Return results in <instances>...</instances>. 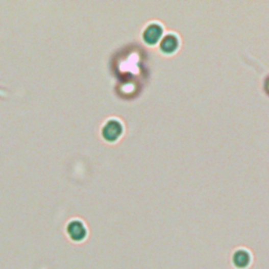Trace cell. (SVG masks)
Listing matches in <instances>:
<instances>
[{
  "instance_id": "6da1fadb",
  "label": "cell",
  "mask_w": 269,
  "mask_h": 269,
  "mask_svg": "<svg viewBox=\"0 0 269 269\" xmlns=\"http://www.w3.org/2000/svg\"><path fill=\"white\" fill-rule=\"evenodd\" d=\"M124 134V123L117 117L107 118L101 127V137L109 143L120 140Z\"/></svg>"
},
{
  "instance_id": "7a4b0ae2",
  "label": "cell",
  "mask_w": 269,
  "mask_h": 269,
  "mask_svg": "<svg viewBox=\"0 0 269 269\" xmlns=\"http://www.w3.org/2000/svg\"><path fill=\"white\" fill-rule=\"evenodd\" d=\"M65 234L67 238L76 244L83 243L88 237V228L80 218H71L65 225Z\"/></svg>"
},
{
  "instance_id": "3957f363",
  "label": "cell",
  "mask_w": 269,
  "mask_h": 269,
  "mask_svg": "<svg viewBox=\"0 0 269 269\" xmlns=\"http://www.w3.org/2000/svg\"><path fill=\"white\" fill-rule=\"evenodd\" d=\"M164 36V27L159 21H151L149 22L144 30L142 32V38L149 45H156L162 39Z\"/></svg>"
},
{
  "instance_id": "277c9868",
  "label": "cell",
  "mask_w": 269,
  "mask_h": 269,
  "mask_svg": "<svg viewBox=\"0 0 269 269\" xmlns=\"http://www.w3.org/2000/svg\"><path fill=\"white\" fill-rule=\"evenodd\" d=\"M181 45V39L179 37V35L175 32H168L164 34V36L159 42L160 51L165 55H172L175 54L179 47Z\"/></svg>"
},
{
  "instance_id": "5b68a950",
  "label": "cell",
  "mask_w": 269,
  "mask_h": 269,
  "mask_svg": "<svg viewBox=\"0 0 269 269\" xmlns=\"http://www.w3.org/2000/svg\"><path fill=\"white\" fill-rule=\"evenodd\" d=\"M250 255L245 249H239L232 256V262H234L235 266L240 269L246 268L250 264Z\"/></svg>"
},
{
  "instance_id": "8992f818",
  "label": "cell",
  "mask_w": 269,
  "mask_h": 269,
  "mask_svg": "<svg viewBox=\"0 0 269 269\" xmlns=\"http://www.w3.org/2000/svg\"><path fill=\"white\" fill-rule=\"evenodd\" d=\"M266 86H267V89H268V92H269V79H268V81H267V84H266Z\"/></svg>"
}]
</instances>
